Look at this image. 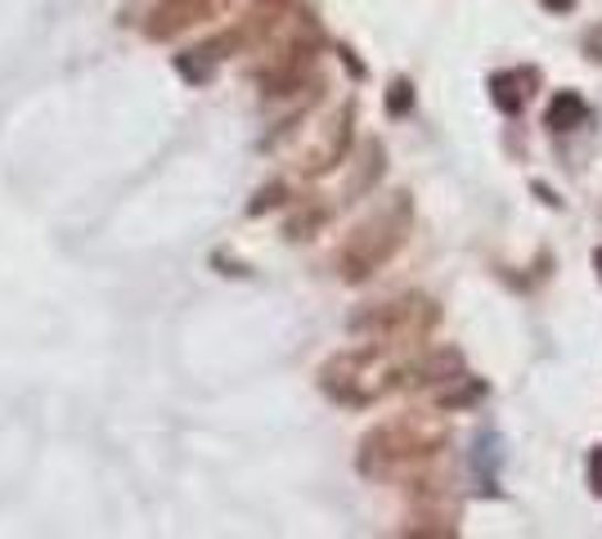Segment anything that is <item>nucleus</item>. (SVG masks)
Listing matches in <instances>:
<instances>
[{
  "mask_svg": "<svg viewBox=\"0 0 602 539\" xmlns=\"http://www.w3.org/2000/svg\"><path fill=\"white\" fill-rule=\"evenodd\" d=\"M445 441H450V427L436 414H400L365 436L360 472L365 477H400L405 467L436 458L445 450Z\"/></svg>",
  "mask_w": 602,
  "mask_h": 539,
  "instance_id": "obj_1",
  "label": "nucleus"
},
{
  "mask_svg": "<svg viewBox=\"0 0 602 539\" xmlns=\"http://www.w3.org/2000/svg\"><path fill=\"white\" fill-rule=\"evenodd\" d=\"M410 221H414L410 193H391L369 221H360V225L347 234V243H342V252H338L342 279H347V284H360V279L373 275V270H382V265L395 256V247L405 243Z\"/></svg>",
  "mask_w": 602,
  "mask_h": 539,
  "instance_id": "obj_2",
  "label": "nucleus"
},
{
  "mask_svg": "<svg viewBox=\"0 0 602 539\" xmlns=\"http://www.w3.org/2000/svg\"><path fill=\"white\" fill-rule=\"evenodd\" d=\"M319 387L351 410L382 400L387 391L405 387V364H395L382 347H360V351H342L319 369Z\"/></svg>",
  "mask_w": 602,
  "mask_h": 539,
  "instance_id": "obj_3",
  "label": "nucleus"
},
{
  "mask_svg": "<svg viewBox=\"0 0 602 539\" xmlns=\"http://www.w3.org/2000/svg\"><path fill=\"white\" fill-rule=\"evenodd\" d=\"M441 319L436 302L427 297H395V302H382V306H369L351 319L356 332L373 337L378 347H405V342H419V337L432 332V324Z\"/></svg>",
  "mask_w": 602,
  "mask_h": 539,
  "instance_id": "obj_4",
  "label": "nucleus"
},
{
  "mask_svg": "<svg viewBox=\"0 0 602 539\" xmlns=\"http://www.w3.org/2000/svg\"><path fill=\"white\" fill-rule=\"evenodd\" d=\"M225 6H230V0H158V6L149 10L145 32H149V36H158V41H167V36L184 32L189 23L212 19V14H216V10H225Z\"/></svg>",
  "mask_w": 602,
  "mask_h": 539,
  "instance_id": "obj_5",
  "label": "nucleus"
},
{
  "mask_svg": "<svg viewBox=\"0 0 602 539\" xmlns=\"http://www.w3.org/2000/svg\"><path fill=\"white\" fill-rule=\"evenodd\" d=\"M347 140H351V108H342L338 117H332V121L324 126V140L302 158V171H306V176H324L332 162H342Z\"/></svg>",
  "mask_w": 602,
  "mask_h": 539,
  "instance_id": "obj_6",
  "label": "nucleus"
},
{
  "mask_svg": "<svg viewBox=\"0 0 602 539\" xmlns=\"http://www.w3.org/2000/svg\"><path fill=\"white\" fill-rule=\"evenodd\" d=\"M535 86H540V73H535V67H513V73H495L490 77V99H495L499 113L513 117V113H521L530 104Z\"/></svg>",
  "mask_w": 602,
  "mask_h": 539,
  "instance_id": "obj_7",
  "label": "nucleus"
},
{
  "mask_svg": "<svg viewBox=\"0 0 602 539\" xmlns=\"http://www.w3.org/2000/svg\"><path fill=\"white\" fill-rule=\"evenodd\" d=\"M463 369L458 351H432L423 364H405V387H432V382H450Z\"/></svg>",
  "mask_w": 602,
  "mask_h": 539,
  "instance_id": "obj_8",
  "label": "nucleus"
},
{
  "mask_svg": "<svg viewBox=\"0 0 602 539\" xmlns=\"http://www.w3.org/2000/svg\"><path fill=\"white\" fill-rule=\"evenodd\" d=\"M589 121V104L575 95V91H562V95H553V104H549V113H545V126L549 130H580Z\"/></svg>",
  "mask_w": 602,
  "mask_h": 539,
  "instance_id": "obj_9",
  "label": "nucleus"
},
{
  "mask_svg": "<svg viewBox=\"0 0 602 539\" xmlns=\"http://www.w3.org/2000/svg\"><path fill=\"white\" fill-rule=\"evenodd\" d=\"M486 395V382L482 378H463L458 387H450L445 395H441V404L445 410H463V404H473V400H482Z\"/></svg>",
  "mask_w": 602,
  "mask_h": 539,
  "instance_id": "obj_10",
  "label": "nucleus"
},
{
  "mask_svg": "<svg viewBox=\"0 0 602 539\" xmlns=\"http://www.w3.org/2000/svg\"><path fill=\"white\" fill-rule=\"evenodd\" d=\"M410 104H414V86L410 82H395L391 95H387V108L400 117V113H410Z\"/></svg>",
  "mask_w": 602,
  "mask_h": 539,
  "instance_id": "obj_11",
  "label": "nucleus"
},
{
  "mask_svg": "<svg viewBox=\"0 0 602 539\" xmlns=\"http://www.w3.org/2000/svg\"><path fill=\"white\" fill-rule=\"evenodd\" d=\"M589 486H593V495H602V445L589 454Z\"/></svg>",
  "mask_w": 602,
  "mask_h": 539,
  "instance_id": "obj_12",
  "label": "nucleus"
},
{
  "mask_svg": "<svg viewBox=\"0 0 602 539\" xmlns=\"http://www.w3.org/2000/svg\"><path fill=\"white\" fill-rule=\"evenodd\" d=\"M279 198H284V189H279V184H275V189H261V198L252 202V212H265V208H275Z\"/></svg>",
  "mask_w": 602,
  "mask_h": 539,
  "instance_id": "obj_13",
  "label": "nucleus"
},
{
  "mask_svg": "<svg viewBox=\"0 0 602 539\" xmlns=\"http://www.w3.org/2000/svg\"><path fill=\"white\" fill-rule=\"evenodd\" d=\"M584 50H589V59H602V32H589Z\"/></svg>",
  "mask_w": 602,
  "mask_h": 539,
  "instance_id": "obj_14",
  "label": "nucleus"
},
{
  "mask_svg": "<svg viewBox=\"0 0 602 539\" xmlns=\"http://www.w3.org/2000/svg\"><path fill=\"white\" fill-rule=\"evenodd\" d=\"M540 6H545V10H553V14H562V10H571V6H575V0H540Z\"/></svg>",
  "mask_w": 602,
  "mask_h": 539,
  "instance_id": "obj_15",
  "label": "nucleus"
},
{
  "mask_svg": "<svg viewBox=\"0 0 602 539\" xmlns=\"http://www.w3.org/2000/svg\"><path fill=\"white\" fill-rule=\"evenodd\" d=\"M593 270H598V279H602V247L593 252Z\"/></svg>",
  "mask_w": 602,
  "mask_h": 539,
  "instance_id": "obj_16",
  "label": "nucleus"
}]
</instances>
